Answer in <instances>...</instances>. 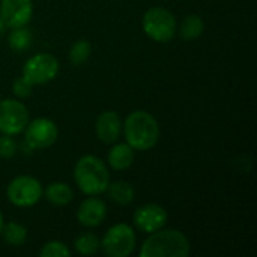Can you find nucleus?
<instances>
[{
    "label": "nucleus",
    "instance_id": "obj_1",
    "mask_svg": "<svg viewBox=\"0 0 257 257\" xmlns=\"http://www.w3.org/2000/svg\"><path fill=\"white\" fill-rule=\"evenodd\" d=\"M122 126L125 130L126 143L134 151H140V152L149 151L158 143L160 139L158 122L151 113L145 110H136L130 113Z\"/></svg>",
    "mask_w": 257,
    "mask_h": 257
},
{
    "label": "nucleus",
    "instance_id": "obj_2",
    "mask_svg": "<svg viewBox=\"0 0 257 257\" xmlns=\"http://www.w3.org/2000/svg\"><path fill=\"white\" fill-rule=\"evenodd\" d=\"M190 254V242L179 230L152 232L142 245L140 257H187Z\"/></svg>",
    "mask_w": 257,
    "mask_h": 257
},
{
    "label": "nucleus",
    "instance_id": "obj_3",
    "mask_svg": "<svg viewBox=\"0 0 257 257\" xmlns=\"http://www.w3.org/2000/svg\"><path fill=\"white\" fill-rule=\"evenodd\" d=\"M74 179L84 194L99 196L110 184V173L101 158L95 155H84L75 164Z\"/></svg>",
    "mask_w": 257,
    "mask_h": 257
},
{
    "label": "nucleus",
    "instance_id": "obj_4",
    "mask_svg": "<svg viewBox=\"0 0 257 257\" xmlns=\"http://www.w3.org/2000/svg\"><path fill=\"white\" fill-rule=\"evenodd\" d=\"M145 33L155 42H169L176 35V18L164 8H151L145 12L143 20Z\"/></svg>",
    "mask_w": 257,
    "mask_h": 257
},
{
    "label": "nucleus",
    "instance_id": "obj_5",
    "mask_svg": "<svg viewBox=\"0 0 257 257\" xmlns=\"http://www.w3.org/2000/svg\"><path fill=\"white\" fill-rule=\"evenodd\" d=\"M137 236L131 226L119 223L107 230L101 241L102 251L110 257H128L136 250Z\"/></svg>",
    "mask_w": 257,
    "mask_h": 257
},
{
    "label": "nucleus",
    "instance_id": "obj_6",
    "mask_svg": "<svg viewBox=\"0 0 257 257\" xmlns=\"http://www.w3.org/2000/svg\"><path fill=\"white\" fill-rule=\"evenodd\" d=\"M42 193L44 190L41 182L36 178L27 175L14 178L6 188L9 202L18 208H29L36 205L41 200Z\"/></svg>",
    "mask_w": 257,
    "mask_h": 257
},
{
    "label": "nucleus",
    "instance_id": "obj_7",
    "mask_svg": "<svg viewBox=\"0 0 257 257\" xmlns=\"http://www.w3.org/2000/svg\"><path fill=\"white\" fill-rule=\"evenodd\" d=\"M59 72V62L53 54L39 53L26 60L23 66V77L30 84H45L56 78Z\"/></svg>",
    "mask_w": 257,
    "mask_h": 257
},
{
    "label": "nucleus",
    "instance_id": "obj_8",
    "mask_svg": "<svg viewBox=\"0 0 257 257\" xmlns=\"http://www.w3.org/2000/svg\"><path fill=\"white\" fill-rule=\"evenodd\" d=\"M29 123L27 107L17 99L0 101V133L8 136H15L24 131Z\"/></svg>",
    "mask_w": 257,
    "mask_h": 257
},
{
    "label": "nucleus",
    "instance_id": "obj_9",
    "mask_svg": "<svg viewBox=\"0 0 257 257\" xmlns=\"http://www.w3.org/2000/svg\"><path fill=\"white\" fill-rule=\"evenodd\" d=\"M26 130V142L32 149H45L50 148L59 136V130L51 119L38 117L27 123Z\"/></svg>",
    "mask_w": 257,
    "mask_h": 257
},
{
    "label": "nucleus",
    "instance_id": "obj_10",
    "mask_svg": "<svg viewBox=\"0 0 257 257\" xmlns=\"http://www.w3.org/2000/svg\"><path fill=\"white\" fill-rule=\"evenodd\" d=\"M167 223V212L158 203H146L134 212V224L145 233L163 229Z\"/></svg>",
    "mask_w": 257,
    "mask_h": 257
},
{
    "label": "nucleus",
    "instance_id": "obj_11",
    "mask_svg": "<svg viewBox=\"0 0 257 257\" xmlns=\"http://www.w3.org/2000/svg\"><path fill=\"white\" fill-rule=\"evenodd\" d=\"M33 14L32 0H2L0 2V15L6 27L15 29L26 26Z\"/></svg>",
    "mask_w": 257,
    "mask_h": 257
},
{
    "label": "nucleus",
    "instance_id": "obj_12",
    "mask_svg": "<svg viewBox=\"0 0 257 257\" xmlns=\"http://www.w3.org/2000/svg\"><path fill=\"white\" fill-rule=\"evenodd\" d=\"M107 217V206L101 199L89 197L81 202L77 211V220L86 227H98Z\"/></svg>",
    "mask_w": 257,
    "mask_h": 257
},
{
    "label": "nucleus",
    "instance_id": "obj_13",
    "mask_svg": "<svg viewBox=\"0 0 257 257\" xmlns=\"http://www.w3.org/2000/svg\"><path fill=\"white\" fill-rule=\"evenodd\" d=\"M122 125L123 123H122L119 114L116 111L107 110L98 116L96 123H95V131H96L98 139L102 143L110 145V143H114L120 137Z\"/></svg>",
    "mask_w": 257,
    "mask_h": 257
},
{
    "label": "nucleus",
    "instance_id": "obj_14",
    "mask_svg": "<svg viewBox=\"0 0 257 257\" xmlns=\"http://www.w3.org/2000/svg\"><path fill=\"white\" fill-rule=\"evenodd\" d=\"M134 163V149L128 143H117L108 151V164L114 170H125Z\"/></svg>",
    "mask_w": 257,
    "mask_h": 257
},
{
    "label": "nucleus",
    "instance_id": "obj_15",
    "mask_svg": "<svg viewBox=\"0 0 257 257\" xmlns=\"http://www.w3.org/2000/svg\"><path fill=\"white\" fill-rule=\"evenodd\" d=\"M42 194L54 206H65L74 197L72 188L65 182H53V184H50Z\"/></svg>",
    "mask_w": 257,
    "mask_h": 257
},
{
    "label": "nucleus",
    "instance_id": "obj_16",
    "mask_svg": "<svg viewBox=\"0 0 257 257\" xmlns=\"http://www.w3.org/2000/svg\"><path fill=\"white\" fill-rule=\"evenodd\" d=\"M105 191H108V197L117 205H128L134 200V196H136L134 187L126 181L110 182Z\"/></svg>",
    "mask_w": 257,
    "mask_h": 257
},
{
    "label": "nucleus",
    "instance_id": "obj_17",
    "mask_svg": "<svg viewBox=\"0 0 257 257\" xmlns=\"http://www.w3.org/2000/svg\"><path fill=\"white\" fill-rule=\"evenodd\" d=\"M203 30H205L203 20L199 15L191 14L184 18V21L179 27V35L184 41H193V39H197L203 33Z\"/></svg>",
    "mask_w": 257,
    "mask_h": 257
},
{
    "label": "nucleus",
    "instance_id": "obj_18",
    "mask_svg": "<svg viewBox=\"0 0 257 257\" xmlns=\"http://www.w3.org/2000/svg\"><path fill=\"white\" fill-rule=\"evenodd\" d=\"M5 239L6 244L12 245V247H18L23 245L27 239V229L15 221H9L6 224H3L2 227V233H0Z\"/></svg>",
    "mask_w": 257,
    "mask_h": 257
},
{
    "label": "nucleus",
    "instance_id": "obj_19",
    "mask_svg": "<svg viewBox=\"0 0 257 257\" xmlns=\"http://www.w3.org/2000/svg\"><path fill=\"white\" fill-rule=\"evenodd\" d=\"M8 44H9V47H11L12 51L23 53L32 44V33L24 26L15 27V29H12V32L8 36Z\"/></svg>",
    "mask_w": 257,
    "mask_h": 257
},
{
    "label": "nucleus",
    "instance_id": "obj_20",
    "mask_svg": "<svg viewBox=\"0 0 257 257\" xmlns=\"http://www.w3.org/2000/svg\"><path fill=\"white\" fill-rule=\"evenodd\" d=\"M75 250L83 256H93L101 250V239L95 233H83L75 239Z\"/></svg>",
    "mask_w": 257,
    "mask_h": 257
},
{
    "label": "nucleus",
    "instance_id": "obj_21",
    "mask_svg": "<svg viewBox=\"0 0 257 257\" xmlns=\"http://www.w3.org/2000/svg\"><path fill=\"white\" fill-rule=\"evenodd\" d=\"M90 44L86 39H80L77 42L72 44L71 50H69V60L72 65H81L84 63L89 56H90Z\"/></svg>",
    "mask_w": 257,
    "mask_h": 257
},
{
    "label": "nucleus",
    "instance_id": "obj_22",
    "mask_svg": "<svg viewBox=\"0 0 257 257\" xmlns=\"http://www.w3.org/2000/svg\"><path fill=\"white\" fill-rule=\"evenodd\" d=\"M39 254L42 257H69L71 256V251H69V248L63 242H60V241H50V242H47L42 247Z\"/></svg>",
    "mask_w": 257,
    "mask_h": 257
},
{
    "label": "nucleus",
    "instance_id": "obj_23",
    "mask_svg": "<svg viewBox=\"0 0 257 257\" xmlns=\"http://www.w3.org/2000/svg\"><path fill=\"white\" fill-rule=\"evenodd\" d=\"M17 143L12 139V136L8 134H2L0 136V158H12L17 154Z\"/></svg>",
    "mask_w": 257,
    "mask_h": 257
},
{
    "label": "nucleus",
    "instance_id": "obj_24",
    "mask_svg": "<svg viewBox=\"0 0 257 257\" xmlns=\"http://www.w3.org/2000/svg\"><path fill=\"white\" fill-rule=\"evenodd\" d=\"M32 87L33 84H30L23 75L15 78L14 83H12V93L17 96V98H27L32 95Z\"/></svg>",
    "mask_w": 257,
    "mask_h": 257
},
{
    "label": "nucleus",
    "instance_id": "obj_25",
    "mask_svg": "<svg viewBox=\"0 0 257 257\" xmlns=\"http://www.w3.org/2000/svg\"><path fill=\"white\" fill-rule=\"evenodd\" d=\"M5 27H6V24H5V21H3V18H2V15H0V36L5 33Z\"/></svg>",
    "mask_w": 257,
    "mask_h": 257
},
{
    "label": "nucleus",
    "instance_id": "obj_26",
    "mask_svg": "<svg viewBox=\"0 0 257 257\" xmlns=\"http://www.w3.org/2000/svg\"><path fill=\"white\" fill-rule=\"evenodd\" d=\"M3 215H2V212H0V233H2V227H3Z\"/></svg>",
    "mask_w": 257,
    "mask_h": 257
}]
</instances>
